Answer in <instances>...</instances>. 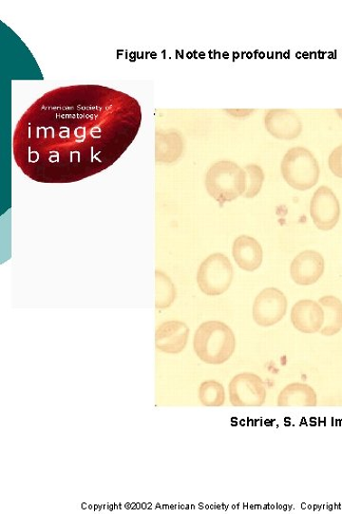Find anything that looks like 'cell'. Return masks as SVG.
<instances>
[{
	"instance_id": "6da1fadb",
	"label": "cell",
	"mask_w": 342,
	"mask_h": 514,
	"mask_svg": "<svg viewBox=\"0 0 342 514\" xmlns=\"http://www.w3.org/2000/svg\"><path fill=\"white\" fill-rule=\"evenodd\" d=\"M142 109L135 98L101 85L48 91L17 122L13 154L41 183H72L100 174L137 138Z\"/></svg>"
},
{
	"instance_id": "7a4b0ae2",
	"label": "cell",
	"mask_w": 342,
	"mask_h": 514,
	"mask_svg": "<svg viewBox=\"0 0 342 514\" xmlns=\"http://www.w3.org/2000/svg\"><path fill=\"white\" fill-rule=\"evenodd\" d=\"M194 347L197 357L209 365H221L230 360L236 350V337L230 326L221 321H206L195 335Z\"/></svg>"
},
{
	"instance_id": "3957f363",
	"label": "cell",
	"mask_w": 342,
	"mask_h": 514,
	"mask_svg": "<svg viewBox=\"0 0 342 514\" xmlns=\"http://www.w3.org/2000/svg\"><path fill=\"white\" fill-rule=\"evenodd\" d=\"M209 195L221 205L243 195L246 190V173L239 164L231 160L216 162L209 168L205 177Z\"/></svg>"
},
{
	"instance_id": "277c9868",
	"label": "cell",
	"mask_w": 342,
	"mask_h": 514,
	"mask_svg": "<svg viewBox=\"0 0 342 514\" xmlns=\"http://www.w3.org/2000/svg\"><path fill=\"white\" fill-rule=\"evenodd\" d=\"M280 173L285 182L295 190L308 191L318 185L320 169L313 153L297 146L284 155Z\"/></svg>"
},
{
	"instance_id": "5b68a950",
	"label": "cell",
	"mask_w": 342,
	"mask_h": 514,
	"mask_svg": "<svg viewBox=\"0 0 342 514\" xmlns=\"http://www.w3.org/2000/svg\"><path fill=\"white\" fill-rule=\"evenodd\" d=\"M233 278V266L230 259L221 252L207 256L197 272L198 286L208 297L223 295L231 288Z\"/></svg>"
},
{
	"instance_id": "8992f818",
	"label": "cell",
	"mask_w": 342,
	"mask_h": 514,
	"mask_svg": "<svg viewBox=\"0 0 342 514\" xmlns=\"http://www.w3.org/2000/svg\"><path fill=\"white\" fill-rule=\"evenodd\" d=\"M228 395L234 407H261L268 392L263 380L252 373L235 376L228 385Z\"/></svg>"
},
{
	"instance_id": "52a82bcc",
	"label": "cell",
	"mask_w": 342,
	"mask_h": 514,
	"mask_svg": "<svg viewBox=\"0 0 342 514\" xmlns=\"http://www.w3.org/2000/svg\"><path fill=\"white\" fill-rule=\"evenodd\" d=\"M289 301L277 288H266L257 296L253 304V319L263 328L278 324L288 313Z\"/></svg>"
},
{
	"instance_id": "ba28073f",
	"label": "cell",
	"mask_w": 342,
	"mask_h": 514,
	"mask_svg": "<svg viewBox=\"0 0 342 514\" xmlns=\"http://www.w3.org/2000/svg\"><path fill=\"white\" fill-rule=\"evenodd\" d=\"M310 214L315 226L321 231H330L336 227L340 216L339 201L328 186H320L313 195Z\"/></svg>"
},
{
	"instance_id": "9c48e42d",
	"label": "cell",
	"mask_w": 342,
	"mask_h": 514,
	"mask_svg": "<svg viewBox=\"0 0 342 514\" xmlns=\"http://www.w3.org/2000/svg\"><path fill=\"white\" fill-rule=\"evenodd\" d=\"M264 127L273 138L280 140L298 138L303 128L299 115L290 109H271L263 118Z\"/></svg>"
},
{
	"instance_id": "30bf717a",
	"label": "cell",
	"mask_w": 342,
	"mask_h": 514,
	"mask_svg": "<svg viewBox=\"0 0 342 514\" xmlns=\"http://www.w3.org/2000/svg\"><path fill=\"white\" fill-rule=\"evenodd\" d=\"M325 259L312 250H308L298 254L290 266V274L293 281L300 286L315 284L325 272Z\"/></svg>"
},
{
	"instance_id": "8fae6325",
	"label": "cell",
	"mask_w": 342,
	"mask_h": 514,
	"mask_svg": "<svg viewBox=\"0 0 342 514\" xmlns=\"http://www.w3.org/2000/svg\"><path fill=\"white\" fill-rule=\"evenodd\" d=\"M291 322L302 334H317L325 324V310L314 300L298 301L291 309Z\"/></svg>"
},
{
	"instance_id": "7c38bea8",
	"label": "cell",
	"mask_w": 342,
	"mask_h": 514,
	"mask_svg": "<svg viewBox=\"0 0 342 514\" xmlns=\"http://www.w3.org/2000/svg\"><path fill=\"white\" fill-rule=\"evenodd\" d=\"M188 336L189 328L185 323L166 321L157 329L156 346L160 352L177 355L185 350Z\"/></svg>"
},
{
	"instance_id": "4fadbf2b",
	"label": "cell",
	"mask_w": 342,
	"mask_h": 514,
	"mask_svg": "<svg viewBox=\"0 0 342 514\" xmlns=\"http://www.w3.org/2000/svg\"><path fill=\"white\" fill-rule=\"evenodd\" d=\"M233 254L236 264L245 271H254L262 263V248L255 238L249 235H240L236 238Z\"/></svg>"
},
{
	"instance_id": "5bb4252c",
	"label": "cell",
	"mask_w": 342,
	"mask_h": 514,
	"mask_svg": "<svg viewBox=\"0 0 342 514\" xmlns=\"http://www.w3.org/2000/svg\"><path fill=\"white\" fill-rule=\"evenodd\" d=\"M277 405L289 407H316L318 395L310 385L307 383H291L280 393Z\"/></svg>"
},
{
	"instance_id": "9a60e30c",
	"label": "cell",
	"mask_w": 342,
	"mask_h": 514,
	"mask_svg": "<svg viewBox=\"0 0 342 514\" xmlns=\"http://www.w3.org/2000/svg\"><path fill=\"white\" fill-rule=\"evenodd\" d=\"M318 303L325 310V324L319 334L325 337H334L342 329V302L334 296L319 299Z\"/></svg>"
},
{
	"instance_id": "2e32d148",
	"label": "cell",
	"mask_w": 342,
	"mask_h": 514,
	"mask_svg": "<svg viewBox=\"0 0 342 514\" xmlns=\"http://www.w3.org/2000/svg\"><path fill=\"white\" fill-rule=\"evenodd\" d=\"M157 299L156 307L157 309H167L176 300L177 291L175 284L167 275L160 271L156 272Z\"/></svg>"
},
{
	"instance_id": "e0dca14e",
	"label": "cell",
	"mask_w": 342,
	"mask_h": 514,
	"mask_svg": "<svg viewBox=\"0 0 342 514\" xmlns=\"http://www.w3.org/2000/svg\"><path fill=\"white\" fill-rule=\"evenodd\" d=\"M199 400L205 407H221L225 402V391L223 384L216 380H207L201 384Z\"/></svg>"
},
{
	"instance_id": "ac0fdd59",
	"label": "cell",
	"mask_w": 342,
	"mask_h": 514,
	"mask_svg": "<svg viewBox=\"0 0 342 514\" xmlns=\"http://www.w3.org/2000/svg\"><path fill=\"white\" fill-rule=\"evenodd\" d=\"M246 173V190L243 194L245 198H254L261 191L264 182V173L257 164H249L243 168Z\"/></svg>"
},
{
	"instance_id": "d6986e66",
	"label": "cell",
	"mask_w": 342,
	"mask_h": 514,
	"mask_svg": "<svg viewBox=\"0 0 342 514\" xmlns=\"http://www.w3.org/2000/svg\"><path fill=\"white\" fill-rule=\"evenodd\" d=\"M328 165L333 175L342 178V144L336 147L330 154Z\"/></svg>"
},
{
	"instance_id": "ffe728a7",
	"label": "cell",
	"mask_w": 342,
	"mask_h": 514,
	"mask_svg": "<svg viewBox=\"0 0 342 514\" xmlns=\"http://www.w3.org/2000/svg\"><path fill=\"white\" fill-rule=\"evenodd\" d=\"M227 112H230L231 115L236 117V118H243V117H249L251 115H252V113L254 112V109H227Z\"/></svg>"
},
{
	"instance_id": "44dd1931",
	"label": "cell",
	"mask_w": 342,
	"mask_h": 514,
	"mask_svg": "<svg viewBox=\"0 0 342 514\" xmlns=\"http://www.w3.org/2000/svg\"><path fill=\"white\" fill-rule=\"evenodd\" d=\"M336 112L337 116L342 119V109H337Z\"/></svg>"
}]
</instances>
